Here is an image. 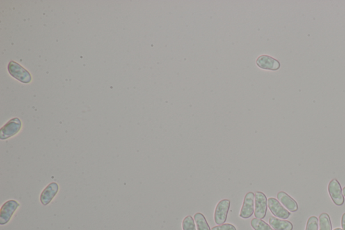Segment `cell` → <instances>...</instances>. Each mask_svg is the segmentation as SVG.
I'll return each instance as SVG.
<instances>
[{
  "mask_svg": "<svg viewBox=\"0 0 345 230\" xmlns=\"http://www.w3.org/2000/svg\"><path fill=\"white\" fill-rule=\"evenodd\" d=\"M251 226L254 230H274L271 226L260 219L254 218L251 222Z\"/></svg>",
  "mask_w": 345,
  "mask_h": 230,
  "instance_id": "15",
  "label": "cell"
},
{
  "mask_svg": "<svg viewBox=\"0 0 345 230\" xmlns=\"http://www.w3.org/2000/svg\"><path fill=\"white\" fill-rule=\"evenodd\" d=\"M183 230H196L194 220L192 216L185 217L182 222Z\"/></svg>",
  "mask_w": 345,
  "mask_h": 230,
  "instance_id": "16",
  "label": "cell"
},
{
  "mask_svg": "<svg viewBox=\"0 0 345 230\" xmlns=\"http://www.w3.org/2000/svg\"><path fill=\"white\" fill-rule=\"evenodd\" d=\"M256 64L260 69L268 70H278L280 67V63L279 60L267 55L259 56L256 60Z\"/></svg>",
  "mask_w": 345,
  "mask_h": 230,
  "instance_id": "9",
  "label": "cell"
},
{
  "mask_svg": "<svg viewBox=\"0 0 345 230\" xmlns=\"http://www.w3.org/2000/svg\"><path fill=\"white\" fill-rule=\"evenodd\" d=\"M328 192L334 204L341 206L344 204V196L341 184L337 180L333 179L328 184Z\"/></svg>",
  "mask_w": 345,
  "mask_h": 230,
  "instance_id": "6",
  "label": "cell"
},
{
  "mask_svg": "<svg viewBox=\"0 0 345 230\" xmlns=\"http://www.w3.org/2000/svg\"><path fill=\"white\" fill-rule=\"evenodd\" d=\"M194 221L197 226L198 230H211L209 225L206 222V219L203 214L200 213H195L194 215Z\"/></svg>",
  "mask_w": 345,
  "mask_h": 230,
  "instance_id": "13",
  "label": "cell"
},
{
  "mask_svg": "<svg viewBox=\"0 0 345 230\" xmlns=\"http://www.w3.org/2000/svg\"><path fill=\"white\" fill-rule=\"evenodd\" d=\"M277 199L287 210L291 212H295L298 210V205L294 199L289 194L284 192H279L277 194Z\"/></svg>",
  "mask_w": 345,
  "mask_h": 230,
  "instance_id": "11",
  "label": "cell"
},
{
  "mask_svg": "<svg viewBox=\"0 0 345 230\" xmlns=\"http://www.w3.org/2000/svg\"><path fill=\"white\" fill-rule=\"evenodd\" d=\"M8 69L11 76L23 83H29L32 81L31 75L24 67L17 62L11 61L9 63Z\"/></svg>",
  "mask_w": 345,
  "mask_h": 230,
  "instance_id": "1",
  "label": "cell"
},
{
  "mask_svg": "<svg viewBox=\"0 0 345 230\" xmlns=\"http://www.w3.org/2000/svg\"><path fill=\"white\" fill-rule=\"evenodd\" d=\"M254 199H255V194L252 192H248L245 196L239 215L241 218L248 219L253 215L254 213Z\"/></svg>",
  "mask_w": 345,
  "mask_h": 230,
  "instance_id": "8",
  "label": "cell"
},
{
  "mask_svg": "<svg viewBox=\"0 0 345 230\" xmlns=\"http://www.w3.org/2000/svg\"><path fill=\"white\" fill-rule=\"evenodd\" d=\"M254 202H255L254 215L256 218L264 219L266 217L268 207L266 196L262 192H256Z\"/></svg>",
  "mask_w": 345,
  "mask_h": 230,
  "instance_id": "4",
  "label": "cell"
},
{
  "mask_svg": "<svg viewBox=\"0 0 345 230\" xmlns=\"http://www.w3.org/2000/svg\"><path fill=\"white\" fill-rule=\"evenodd\" d=\"M211 230H237L234 225L224 224L212 228Z\"/></svg>",
  "mask_w": 345,
  "mask_h": 230,
  "instance_id": "18",
  "label": "cell"
},
{
  "mask_svg": "<svg viewBox=\"0 0 345 230\" xmlns=\"http://www.w3.org/2000/svg\"><path fill=\"white\" fill-rule=\"evenodd\" d=\"M230 201L228 199H223L218 203L215 208V222L216 224H225L227 220V215L230 208Z\"/></svg>",
  "mask_w": 345,
  "mask_h": 230,
  "instance_id": "5",
  "label": "cell"
},
{
  "mask_svg": "<svg viewBox=\"0 0 345 230\" xmlns=\"http://www.w3.org/2000/svg\"><path fill=\"white\" fill-rule=\"evenodd\" d=\"M305 230H318V219L317 217L312 216L309 217L306 225Z\"/></svg>",
  "mask_w": 345,
  "mask_h": 230,
  "instance_id": "17",
  "label": "cell"
},
{
  "mask_svg": "<svg viewBox=\"0 0 345 230\" xmlns=\"http://www.w3.org/2000/svg\"><path fill=\"white\" fill-rule=\"evenodd\" d=\"M269 224L275 230H293V224L289 221L282 220L275 217H270Z\"/></svg>",
  "mask_w": 345,
  "mask_h": 230,
  "instance_id": "12",
  "label": "cell"
},
{
  "mask_svg": "<svg viewBox=\"0 0 345 230\" xmlns=\"http://www.w3.org/2000/svg\"><path fill=\"white\" fill-rule=\"evenodd\" d=\"M22 127V122L18 117L10 119L0 130V138L6 140L19 133Z\"/></svg>",
  "mask_w": 345,
  "mask_h": 230,
  "instance_id": "2",
  "label": "cell"
},
{
  "mask_svg": "<svg viewBox=\"0 0 345 230\" xmlns=\"http://www.w3.org/2000/svg\"><path fill=\"white\" fill-rule=\"evenodd\" d=\"M334 230H343L341 229V228H336V229H334Z\"/></svg>",
  "mask_w": 345,
  "mask_h": 230,
  "instance_id": "21",
  "label": "cell"
},
{
  "mask_svg": "<svg viewBox=\"0 0 345 230\" xmlns=\"http://www.w3.org/2000/svg\"><path fill=\"white\" fill-rule=\"evenodd\" d=\"M19 207V203L14 200H9L3 203L0 210V225L3 226L8 224Z\"/></svg>",
  "mask_w": 345,
  "mask_h": 230,
  "instance_id": "3",
  "label": "cell"
},
{
  "mask_svg": "<svg viewBox=\"0 0 345 230\" xmlns=\"http://www.w3.org/2000/svg\"><path fill=\"white\" fill-rule=\"evenodd\" d=\"M59 191V185L56 183H51L46 186L40 195V201L43 206H47L52 201Z\"/></svg>",
  "mask_w": 345,
  "mask_h": 230,
  "instance_id": "10",
  "label": "cell"
},
{
  "mask_svg": "<svg viewBox=\"0 0 345 230\" xmlns=\"http://www.w3.org/2000/svg\"><path fill=\"white\" fill-rule=\"evenodd\" d=\"M319 230H332L331 220L328 214L323 213L320 215Z\"/></svg>",
  "mask_w": 345,
  "mask_h": 230,
  "instance_id": "14",
  "label": "cell"
},
{
  "mask_svg": "<svg viewBox=\"0 0 345 230\" xmlns=\"http://www.w3.org/2000/svg\"><path fill=\"white\" fill-rule=\"evenodd\" d=\"M343 196H345V187H344V188H343Z\"/></svg>",
  "mask_w": 345,
  "mask_h": 230,
  "instance_id": "20",
  "label": "cell"
},
{
  "mask_svg": "<svg viewBox=\"0 0 345 230\" xmlns=\"http://www.w3.org/2000/svg\"><path fill=\"white\" fill-rule=\"evenodd\" d=\"M268 207L271 213L279 218L287 219L291 215V213L280 204L278 200L275 199V198L268 199Z\"/></svg>",
  "mask_w": 345,
  "mask_h": 230,
  "instance_id": "7",
  "label": "cell"
},
{
  "mask_svg": "<svg viewBox=\"0 0 345 230\" xmlns=\"http://www.w3.org/2000/svg\"><path fill=\"white\" fill-rule=\"evenodd\" d=\"M342 228L343 230H345V213L343 214L342 217Z\"/></svg>",
  "mask_w": 345,
  "mask_h": 230,
  "instance_id": "19",
  "label": "cell"
}]
</instances>
